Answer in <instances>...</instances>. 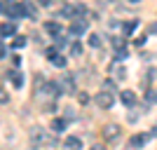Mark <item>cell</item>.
<instances>
[{
	"mask_svg": "<svg viewBox=\"0 0 157 150\" xmlns=\"http://www.w3.org/2000/svg\"><path fill=\"white\" fill-rule=\"evenodd\" d=\"M101 136H103V143H117L120 136H122V127L115 122L110 124H103V129H101Z\"/></svg>",
	"mask_w": 157,
	"mask_h": 150,
	"instance_id": "1",
	"label": "cell"
},
{
	"mask_svg": "<svg viewBox=\"0 0 157 150\" xmlns=\"http://www.w3.org/2000/svg\"><path fill=\"white\" fill-rule=\"evenodd\" d=\"M28 138H31V143L38 148V145L47 143V131L42 129V127H33V129L28 131Z\"/></svg>",
	"mask_w": 157,
	"mask_h": 150,
	"instance_id": "2",
	"label": "cell"
},
{
	"mask_svg": "<svg viewBox=\"0 0 157 150\" xmlns=\"http://www.w3.org/2000/svg\"><path fill=\"white\" fill-rule=\"evenodd\" d=\"M94 101H96V106L98 108H105V110H108V108H113V103H115V98H113V94L110 91H98L96 96H94Z\"/></svg>",
	"mask_w": 157,
	"mask_h": 150,
	"instance_id": "3",
	"label": "cell"
},
{
	"mask_svg": "<svg viewBox=\"0 0 157 150\" xmlns=\"http://www.w3.org/2000/svg\"><path fill=\"white\" fill-rule=\"evenodd\" d=\"M26 14V7L19 5V2H10V5H5V17H10V19H21Z\"/></svg>",
	"mask_w": 157,
	"mask_h": 150,
	"instance_id": "4",
	"label": "cell"
},
{
	"mask_svg": "<svg viewBox=\"0 0 157 150\" xmlns=\"http://www.w3.org/2000/svg\"><path fill=\"white\" fill-rule=\"evenodd\" d=\"M87 26H89V24H87V19H75L71 24V28H68V31H71V35H82V33L87 31Z\"/></svg>",
	"mask_w": 157,
	"mask_h": 150,
	"instance_id": "5",
	"label": "cell"
},
{
	"mask_svg": "<svg viewBox=\"0 0 157 150\" xmlns=\"http://www.w3.org/2000/svg\"><path fill=\"white\" fill-rule=\"evenodd\" d=\"M148 138H150L148 134H134V136L129 138V145H131L134 150H136V148H143V145L148 143Z\"/></svg>",
	"mask_w": 157,
	"mask_h": 150,
	"instance_id": "6",
	"label": "cell"
},
{
	"mask_svg": "<svg viewBox=\"0 0 157 150\" xmlns=\"http://www.w3.org/2000/svg\"><path fill=\"white\" fill-rule=\"evenodd\" d=\"M63 148L66 150H82V141L78 136H66L63 138Z\"/></svg>",
	"mask_w": 157,
	"mask_h": 150,
	"instance_id": "7",
	"label": "cell"
},
{
	"mask_svg": "<svg viewBox=\"0 0 157 150\" xmlns=\"http://www.w3.org/2000/svg\"><path fill=\"white\" fill-rule=\"evenodd\" d=\"M61 87H63L66 94H73V91H75V80H73V75H63V80H61Z\"/></svg>",
	"mask_w": 157,
	"mask_h": 150,
	"instance_id": "8",
	"label": "cell"
},
{
	"mask_svg": "<svg viewBox=\"0 0 157 150\" xmlns=\"http://www.w3.org/2000/svg\"><path fill=\"white\" fill-rule=\"evenodd\" d=\"M120 98H122V103H124V106H134V103H136V94H134L131 89H124L122 94H120Z\"/></svg>",
	"mask_w": 157,
	"mask_h": 150,
	"instance_id": "9",
	"label": "cell"
},
{
	"mask_svg": "<svg viewBox=\"0 0 157 150\" xmlns=\"http://www.w3.org/2000/svg\"><path fill=\"white\" fill-rule=\"evenodd\" d=\"M45 31L49 33V35H54V38H59V35H61V26L56 24V21H47V24H45Z\"/></svg>",
	"mask_w": 157,
	"mask_h": 150,
	"instance_id": "10",
	"label": "cell"
},
{
	"mask_svg": "<svg viewBox=\"0 0 157 150\" xmlns=\"http://www.w3.org/2000/svg\"><path fill=\"white\" fill-rule=\"evenodd\" d=\"M0 33H2V38H10V35H14V33H17V24H10V21H5V24H2V28H0Z\"/></svg>",
	"mask_w": 157,
	"mask_h": 150,
	"instance_id": "11",
	"label": "cell"
},
{
	"mask_svg": "<svg viewBox=\"0 0 157 150\" xmlns=\"http://www.w3.org/2000/svg\"><path fill=\"white\" fill-rule=\"evenodd\" d=\"M49 127H52V131H56V134H61V131H66V117H54Z\"/></svg>",
	"mask_w": 157,
	"mask_h": 150,
	"instance_id": "12",
	"label": "cell"
},
{
	"mask_svg": "<svg viewBox=\"0 0 157 150\" xmlns=\"http://www.w3.org/2000/svg\"><path fill=\"white\" fill-rule=\"evenodd\" d=\"M5 75H7V78H10V75H12V85H14V87H21V85H24V78H21V73H19V71L5 73Z\"/></svg>",
	"mask_w": 157,
	"mask_h": 150,
	"instance_id": "13",
	"label": "cell"
},
{
	"mask_svg": "<svg viewBox=\"0 0 157 150\" xmlns=\"http://www.w3.org/2000/svg\"><path fill=\"white\" fill-rule=\"evenodd\" d=\"M61 17H78V12H75V7H73V5H63Z\"/></svg>",
	"mask_w": 157,
	"mask_h": 150,
	"instance_id": "14",
	"label": "cell"
},
{
	"mask_svg": "<svg viewBox=\"0 0 157 150\" xmlns=\"http://www.w3.org/2000/svg\"><path fill=\"white\" fill-rule=\"evenodd\" d=\"M24 7H26V14L31 17V19H35V17H38V10H35V5H33V2H24Z\"/></svg>",
	"mask_w": 157,
	"mask_h": 150,
	"instance_id": "15",
	"label": "cell"
},
{
	"mask_svg": "<svg viewBox=\"0 0 157 150\" xmlns=\"http://www.w3.org/2000/svg\"><path fill=\"white\" fill-rule=\"evenodd\" d=\"M52 63L56 66V68H66V56H61V54H59V56H54Z\"/></svg>",
	"mask_w": 157,
	"mask_h": 150,
	"instance_id": "16",
	"label": "cell"
},
{
	"mask_svg": "<svg viewBox=\"0 0 157 150\" xmlns=\"http://www.w3.org/2000/svg\"><path fill=\"white\" fill-rule=\"evenodd\" d=\"M26 42H28V40L24 38V35H17V38H14V47H17V49H21V47H26Z\"/></svg>",
	"mask_w": 157,
	"mask_h": 150,
	"instance_id": "17",
	"label": "cell"
},
{
	"mask_svg": "<svg viewBox=\"0 0 157 150\" xmlns=\"http://www.w3.org/2000/svg\"><path fill=\"white\" fill-rule=\"evenodd\" d=\"M89 45H92V47H101V35L92 33V35H89Z\"/></svg>",
	"mask_w": 157,
	"mask_h": 150,
	"instance_id": "18",
	"label": "cell"
},
{
	"mask_svg": "<svg viewBox=\"0 0 157 150\" xmlns=\"http://www.w3.org/2000/svg\"><path fill=\"white\" fill-rule=\"evenodd\" d=\"M71 54L73 56H80V54H82V45H80V42H73L71 45Z\"/></svg>",
	"mask_w": 157,
	"mask_h": 150,
	"instance_id": "19",
	"label": "cell"
},
{
	"mask_svg": "<svg viewBox=\"0 0 157 150\" xmlns=\"http://www.w3.org/2000/svg\"><path fill=\"white\" fill-rule=\"evenodd\" d=\"M78 101L82 106H87V103H89V94H87V91H80V94H78Z\"/></svg>",
	"mask_w": 157,
	"mask_h": 150,
	"instance_id": "20",
	"label": "cell"
},
{
	"mask_svg": "<svg viewBox=\"0 0 157 150\" xmlns=\"http://www.w3.org/2000/svg\"><path fill=\"white\" fill-rule=\"evenodd\" d=\"M145 101H148V103H157V91H148V94H145Z\"/></svg>",
	"mask_w": 157,
	"mask_h": 150,
	"instance_id": "21",
	"label": "cell"
},
{
	"mask_svg": "<svg viewBox=\"0 0 157 150\" xmlns=\"http://www.w3.org/2000/svg\"><path fill=\"white\" fill-rule=\"evenodd\" d=\"M54 56H59V52H56V47H49V49H47V59L52 61Z\"/></svg>",
	"mask_w": 157,
	"mask_h": 150,
	"instance_id": "22",
	"label": "cell"
},
{
	"mask_svg": "<svg viewBox=\"0 0 157 150\" xmlns=\"http://www.w3.org/2000/svg\"><path fill=\"white\" fill-rule=\"evenodd\" d=\"M113 45L117 47V49H124V45H127V42H124V38H122V40H120V38H115V40H113Z\"/></svg>",
	"mask_w": 157,
	"mask_h": 150,
	"instance_id": "23",
	"label": "cell"
},
{
	"mask_svg": "<svg viewBox=\"0 0 157 150\" xmlns=\"http://www.w3.org/2000/svg\"><path fill=\"white\" fill-rule=\"evenodd\" d=\"M115 78H117V80L127 78V71H124V68H115Z\"/></svg>",
	"mask_w": 157,
	"mask_h": 150,
	"instance_id": "24",
	"label": "cell"
},
{
	"mask_svg": "<svg viewBox=\"0 0 157 150\" xmlns=\"http://www.w3.org/2000/svg\"><path fill=\"white\" fill-rule=\"evenodd\" d=\"M117 61H122V59H127V49H117V56H115Z\"/></svg>",
	"mask_w": 157,
	"mask_h": 150,
	"instance_id": "25",
	"label": "cell"
},
{
	"mask_svg": "<svg viewBox=\"0 0 157 150\" xmlns=\"http://www.w3.org/2000/svg\"><path fill=\"white\" fill-rule=\"evenodd\" d=\"M103 87H105V91H108V89H115V85H113V80H105V85H103Z\"/></svg>",
	"mask_w": 157,
	"mask_h": 150,
	"instance_id": "26",
	"label": "cell"
},
{
	"mask_svg": "<svg viewBox=\"0 0 157 150\" xmlns=\"http://www.w3.org/2000/svg\"><path fill=\"white\" fill-rule=\"evenodd\" d=\"M56 45H59V47H63V45H68V40H63V38L59 35V38H56Z\"/></svg>",
	"mask_w": 157,
	"mask_h": 150,
	"instance_id": "27",
	"label": "cell"
},
{
	"mask_svg": "<svg viewBox=\"0 0 157 150\" xmlns=\"http://www.w3.org/2000/svg\"><path fill=\"white\" fill-rule=\"evenodd\" d=\"M89 150H105V148H103V145H98V143H96V145H92Z\"/></svg>",
	"mask_w": 157,
	"mask_h": 150,
	"instance_id": "28",
	"label": "cell"
},
{
	"mask_svg": "<svg viewBox=\"0 0 157 150\" xmlns=\"http://www.w3.org/2000/svg\"><path fill=\"white\" fill-rule=\"evenodd\" d=\"M150 31H152V33H157V21H155V24H150Z\"/></svg>",
	"mask_w": 157,
	"mask_h": 150,
	"instance_id": "29",
	"label": "cell"
},
{
	"mask_svg": "<svg viewBox=\"0 0 157 150\" xmlns=\"http://www.w3.org/2000/svg\"><path fill=\"white\" fill-rule=\"evenodd\" d=\"M40 5H52V0H40Z\"/></svg>",
	"mask_w": 157,
	"mask_h": 150,
	"instance_id": "30",
	"label": "cell"
},
{
	"mask_svg": "<svg viewBox=\"0 0 157 150\" xmlns=\"http://www.w3.org/2000/svg\"><path fill=\"white\" fill-rule=\"evenodd\" d=\"M152 136H157V124H155V127H152Z\"/></svg>",
	"mask_w": 157,
	"mask_h": 150,
	"instance_id": "31",
	"label": "cell"
},
{
	"mask_svg": "<svg viewBox=\"0 0 157 150\" xmlns=\"http://www.w3.org/2000/svg\"><path fill=\"white\" fill-rule=\"evenodd\" d=\"M129 2H141V0H129Z\"/></svg>",
	"mask_w": 157,
	"mask_h": 150,
	"instance_id": "32",
	"label": "cell"
}]
</instances>
